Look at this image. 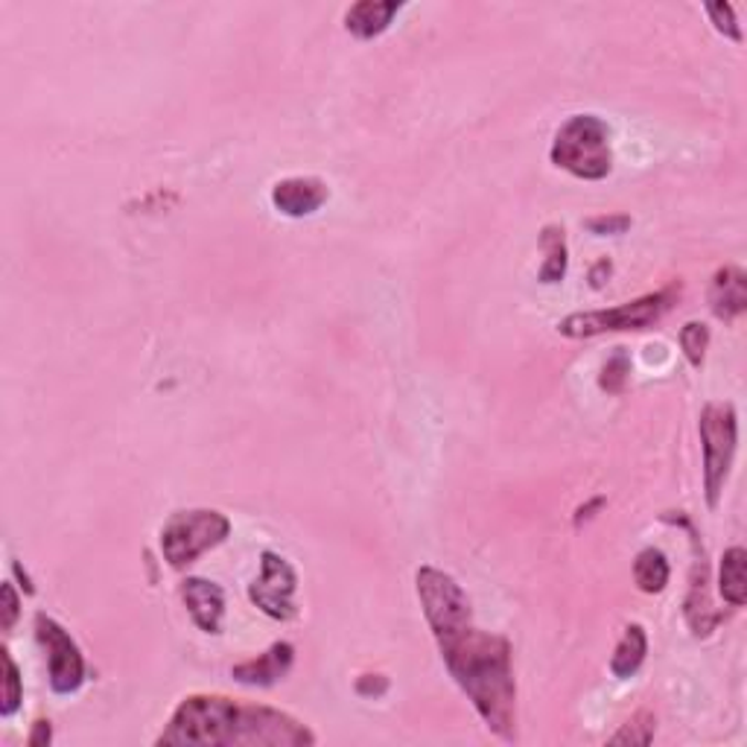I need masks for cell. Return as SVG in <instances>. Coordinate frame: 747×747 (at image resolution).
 <instances>
[{
	"instance_id": "cell-7",
	"label": "cell",
	"mask_w": 747,
	"mask_h": 747,
	"mask_svg": "<svg viewBox=\"0 0 747 747\" xmlns=\"http://www.w3.org/2000/svg\"><path fill=\"white\" fill-rule=\"evenodd\" d=\"M35 640L47 657V681L56 695H74L85 683V657L76 640L47 614H35Z\"/></svg>"
},
{
	"instance_id": "cell-19",
	"label": "cell",
	"mask_w": 747,
	"mask_h": 747,
	"mask_svg": "<svg viewBox=\"0 0 747 747\" xmlns=\"http://www.w3.org/2000/svg\"><path fill=\"white\" fill-rule=\"evenodd\" d=\"M3 669H7V674H3V704H0V715L9 718V715L18 713V706L24 701V686H21V672H18L15 660H12L9 651H3Z\"/></svg>"
},
{
	"instance_id": "cell-26",
	"label": "cell",
	"mask_w": 747,
	"mask_h": 747,
	"mask_svg": "<svg viewBox=\"0 0 747 747\" xmlns=\"http://www.w3.org/2000/svg\"><path fill=\"white\" fill-rule=\"evenodd\" d=\"M53 741V727L51 722H44V718H39V722L33 724V733H30V739H26V745L30 747H47Z\"/></svg>"
},
{
	"instance_id": "cell-21",
	"label": "cell",
	"mask_w": 747,
	"mask_h": 747,
	"mask_svg": "<svg viewBox=\"0 0 747 747\" xmlns=\"http://www.w3.org/2000/svg\"><path fill=\"white\" fill-rule=\"evenodd\" d=\"M628 374H631V359H628L625 350H616L614 357L605 362V368H602V380H598V386L605 391L619 394V391L625 389V382H628Z\"/></svg>"
},
{
	"instance_id": "cell-15",
	"label": "cell",
	"mask_w": 747,
	"mask_h": 747,
	"mask_svg": "<svg viewBox=\"0 0 747 747\" xmlns=\"http://www.w3.org/2000/svg\"><path fill=\"white\" fill-rule=\"evenodd\" d=\"M718 593L730 607H741L747 602V552L741 546H730L722 555Z\"/></svg>"
},
{
	"instance_id": "cell-16",
	"label": "cell",
	"mask_w": 747,
	"mask_h": 747,
	"mask_svg": "<svg viewBox=\"0 0 747 747\" xmlns=\"http://www.w3.org/2000/svg\"><path fill=\"white\" fill-rule=\"evenodd\" d=\"M540 249H543V267L538 272L540 283H561L566 278V237L561 225H546L540 234Z\"/></svg>"
},
{
	"instance_id": "cell-3",
	"label": "cell",
	"mask_w": 747,
	"mask_h": 747,
	"mask_svg": "<svg viewBox=\"0 0 747 747\" xmlns=\"http://www.w3.org/2000/svg\"><path fill=\"white\" fill-rule=\"evenodd\" d=\"M549 159L557 170L575 175V178L602 182L614 170L610 129L596 115H573L555 132Z\"/></svg>"
},
{
	"instance_id": "cell-13",
	"label": "cell",
	"mask_w": 747,
	"mask_h": 747,
	"mask_svg": "<svg viewBox=\"0 0 747 747\" xmlns=\"http://www.w3.org/2000/svg\"><path fill=\"white\" fill-rule=\"evenodd\" d=\"M403 3L398 0H359L345 12V30L359 42H371L391 26V18L398 15Z\"/></svg>"
},
{
	"instance_id": "cell-23",
	"label": "cell",
	"mask_w": 747,
	"mask_h": 747,
	"mask_svg": "<svg viewBox=\"0 0 747 747\" xmlns=\"http://www.w3.org/2000/svg\"><path fill=\"white\" fill-rule=\"evenodd\" d=\"M631 228V216L616 214V216H593L587 219V231L596 237H607V234H625Z\"/></svg>"
},
{
	"instance_id": "cell-4",
	"label": "cell",
	"mask_w": 747,
	"mask_h": 747,
	"mask_svg": "<svg viewBox=\"0 0 747 747\" xmlns=\"http://www.w3.org/2000/svg\"><path fill=\"white\" fill-rule=\"evenodd\" d=\"M678 295H681V283H672L665 290L648 292L642 299H634L628 304H619V307L573 313L557 324V333L566 339H589V336H602V333L646 331V327H654L674 307Z\"/></svg>"
},
{
	"instance_id": "cell-12",
	"label": "cell",
	"mask_w": 747,
	"mask_h": 747,
	"mask_svg": "<svg viewBox=\"0 0 747 747\" xmlns=\"http://www.w3.org/2000/svg\"><path fill=\"white\" fill-rule=\"evenodd\" d=\"M710 310L715 318L733 324L747 310V274L739 267H722L710 283Z\"/></svg>"
},
{
	"instance_id": "cell-11",
	"label": "cell",
	"mask_w": 747,
	"mask_h": 747,
	"mask_svg": "<svg viewBox=\"0 0 747 747\" xmlns=\"http://www.w3.org/2000/svg\"><path fill=\"white\" fill-rule=\"evenodd\" d=\"M182 602L199 631H205V634L223 631L225 593L219 584L208 582V578H184Z\"/></svg>"
},
{
	"instance_id": "cell-5",
	"label": "cell",
	"mask_w": 747,
	"mask_h": 747,
	"mask_svg": "<svg viewBox=\"0 0 747 747\" xmlns=\"http://www.w3.org/2000/svg\"><path fill=\"white\" fill-rule=\"evenodd\" d=\"M231 534V520L216 508H191L175 511L161 526V555L173 570H184L199 561L205 552L225 543Z\"/></svg>"
},
{
	"instance_id": "cell-27",
	"label": "cell",
	"mask_w": 747,
	"mask_h": 747,
	"mask_svg": "<svg viewBox=\"0 0 747 747\" xmlns=\"http://www.w3.org/2000/svg\"><path fill=\"white\" fill-rule=\"evenodd\" d=\"M610 269H614V267H610V260H607V258L598 260L596 267L589 269V283H593V286H596V290H598V286L605 283V274H607V278H610Z\"/></svg>"
},
{
	"instance_id": "cell-24",
	"label": "cell",
	"mask_w": 747,
	"mask_h": 747,
	"mask_svg": "<svg viewBox=\"0 0 747 747\" xmlns=\"http://www.w3.org/2000/svg\"><path fill=\"white\" fill-rule=\"evenodd\" d=\"M18 610H21V602H18V593L12 587V582L3 584V619H0V628L3 631H12L18 622Z\"/></svg>"
},
{
	"instance_id": "cell-22",
	"label": "cell",
	"mask_w": 747,
	"mask_h": 747,
	"mask_svg": "<svg viewBox=\"0 0 747 747\" xmlns=\"http://www.w3.org/2000/svg\"><path fill=\"white\" fill-rule=\"evenodd\" d=\"M706 15L713 18L715 30H718L724 39H730V42L736 44L745 42L739 21H736V9H733L730 3H710V7H706Z\"/></svg>"
},
{
	"instance_id": "cell-8",
	"label": "cell",
	"mask_w": 747,
	"mask_h": 747,
	"mask_svg": "<svg viewBox=\"0 0 747 747\" xmlns=\"http://www.w3.org/2000/svg\"><path fill=\"white\" fill-rule=\"evenodd\" d=\"M295 589H299V573L295 566L278 552H260V575L249 584L251 605L258 607L260 614L278 622H290L299 616L295 607Z\"/></svg>"
},
{
	"instance_id": "cell-25",
	"label": "cell",
	"mask_w": 747,
	"mask_h": 747,
	"mask_svg": "<svg viewBox=\"0 0 747 747\" xmlns=\"http://www.w3.org/2000/svg\"><path fill=\"white\" fill-rule=\"evenodd\" d=\"M389 690V681L382 678V674H366V678H359L357 692L359 695H382V692Z\"/></svg>"
},
{
	"instance_id": "cell-1",
	"label": "cell",
	"mask_w": 747,
	"mask_h": 747,
	"mask_svg": "<svg viewBox=\"0 0 747 747\" xmlns=\"http://www.w3.org/2000/svg\"><path fill=\"white\" fill-rule=\"evenodd\" d=\"M415 587L450 678L494 736L517 741V681L508 640L476 628L470 598L444 570L421 566Z\"/></svg>"
},
{
	"instance_id": "cell-18",
	"label": "cell",
	"mask_w": 747,
	"mask_h": 747,
	"mask_svg": "<svg viewBox=\"0 0 747 747\" xmlns=\"http://www.w3.org/2000/svg\"><path fill=\"white\" fill-rule=\"evenodd\" d=\"M683 357L690 359L692 368L704 366L706 348H710V327L704 322H686L681 327Z\"/></svg>"
},
{
	"instance_id": "cell-2",
	"label": "cell",
	"mask_w": 747,
	"mask_h": 747,
	"mask_svg": "<svg viewBox=\"0 0 747 747\" xmlns=\"http://www.w3.org/2000/svg\"><path fill=\"white\" fill-rule=\"evenodd\" d=\"M159 747H310L316 733L295 715L225 695H191L175 706Z\"/></svg>"
},
{
	"instance_id": "cell-20",
	"label": "cell",
	"mask_w": 747,
	"mask_h": 747,
	"mask_svg": "<svg viewBox=\"0 0 747 747\" xmlns=\"http://www.w3.org/2000/svg\"><path fill=\"white\" fill-rule=\"evenodd\" d=\"M654 715L651 713H637L628 724H622V730L616 733L610 745H651L654 739Z\"/></svg>"
},
{
	"instance_id": "cell-14",
	"label": "cell",
	"mask_w": 747,
	"mask_h": 747,
	"mask_svg": "<svg viewBox=\"0 0 747 747\" xmlns=\"http://www.w3.org/2000/svg\"><path fill=\"white\" fill-rule=\"evenodd\" d=\"M648 654V634L642 625H628L622 634V640L616 646L614 657H610V672L619 678V681H628L634 674L640 672V665L646 663Z\"/></svg>"
},
{
	"instance_id": "cell-10",
	"label": "cell",
	"mask_w": 747,
	"mask_h": 747,
	"mask_svg": "<svg viewBox=\"0 0 747 747\" xmlns=\"http://www.w3.org/2000/svg\"><path fill=\"white\" fill-rule=\"evenodd\" d=\"M292 663H295V648H292V642H274L263 654L234 665L231 678L237 683H242V686H260V690H267V686L281 683L290 674Z\"/></svg>"
},
{
	"instance_id": "cell-6",
	"label": "cell",
	"mask_w": 747,
	"mask_h": 747,
	"mask_svg": "<svg viewBox=\"0 0 747 747\" xmlns=\"http://www.w3.org/2000/svg\"><path fill=\"white\" fill-rule=\"evenodd\" d=\"M701 450H704V490L706 506L718 508L730 476L736 447H739V415L733 403H706L697 421Z\"/></svg>"
},
{
	"instance_id": "cell-9",
	"label": "cell",
	"mask_w": 747,
	"mask_h": 747,
	"mask_svg": "<svg viewBox=\"0 0 747 747\" xmlns=\"http://www.w3.org/2000/svg\"><path fill=\"white\" fill-rule=\"evenodd\" d=\"M327 199H331V187L316 175H290L272 187L274 210L290 219L313 216Z\"/></svg>"
},
{
	"instance_id": "cell-17",
	"label": "cell",
	"mask_w": 747,
	"mask_h": 747,
	"mask_svg": "<svg viewBox=\"0 0 747 747\" xmlns=\"http://www.w3.org/2000/svg\"><path fill=\"white\" fill-rule=\"evenodd\" d=\"M669 575H672V570H669V561L660 549L648 546L634 557V582L642 593H663Z\"/></svg>"
}]
</instances>
